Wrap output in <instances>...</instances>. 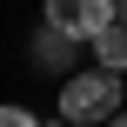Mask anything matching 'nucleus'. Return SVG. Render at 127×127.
<instances>
[{
  "label": "nucleus",
  "instance_id": "obj_1",
  "mask_svg": "<svg viewBox=\"0 0 127 127\" xmlns=\"http://www.w3.org/2000/svg\"><path fill=\"white\" fill-rule=\"evenodd\" d=\"M121 114V80L100 67H80L74 80H60V127H107Z\"/></svg>",
  "mask_w": 127,
  "mask_h": 127
},
{
  "label": "nucleus",
  "instance_id": "obj_2",
  "mask_svg": "<svg viewBox=\"0 0 127 127\" xmlns=\"http://www.w3.org/2000/svg\"><path fill=\"white\" fill-rule=\"evenodd\" d=\"M114 20H121L114 0H47V20H40V27H54V33H67V40H94V33H107Z\"/></svg>",
  "mask_w": 127,
  "mask_h": 127
},
{
  "label": "nucleus",
  "instance_id": "obj_3",
  "mask_svg": "<svg viewBox=\"0 0 127 127\" xmlns=\"http://www.w3.org/2000/svg\"><path fill=\"white\" fill-rule=\"evenodd\" d=\"M33 47H40L33 60H40L47 74H60V80H74V74H80V67H74V40H67V33H54V27H40V40H33Z\"/></svg>",
  "mask_w": 127,
  "mask_h": 127
},
{
  "label": "nucleus",
  "instance_id": "obj_4",
  "mask_svg": "<svg viewBox=\"0 0 127 127\" xmlns=\"http://www.w3.org/2000/svg\"><path fill=\"white\" fill-rule=\"evenodd\" d=\"M94 67H100V74H114V80L127 74V27H121V20H114L107 33H94Z\"/></svg>",
  "mask_w": 127,
  "mask_h": 127
},
{
  "label": "nucleus",
  "instance_id": "obj_5",
  "mask_svg": "<svg viewBox=\"0 0 127 127\" xmlns=\"http://www.w3.org/2000/svg\"><path fill=\"white\" fill-rule=\"evenodd\" d=\"M0 127H40V121H33V107H20V100H7V107H0Z\"/></svg>",
  "mask_w": 127,
  "mask_h": 127
},
{
  "label": "nucleus",
  "instance_id": "obj_6",
  "mask_svg": "<svg viewBox=\"0 0 127 127\" xmlns=\"http://www.w3.org/2000/svg\"><path fill=\"white\" fill-rule=\"evenodd\" d=\"M107 127H127V107H121V114H114V121H107Z\"/></svg>",
  "mask_w": 127,
  "mask_h": 127
},
{
  "label": "nucleus",
  "instance_id": "obj_7",
  "mask_svg": "<svg viewBox=\"0 0 127 127\" xmlns=\"http://www.w3.org/2000/svg\"><path fill=\"white\" fill-rule=\"evenodd\" d=\"M121 27H127V0H121Z\"/></svg>",
  "mask_w": 127,
  "mask_h": 127
}]
</instances>
